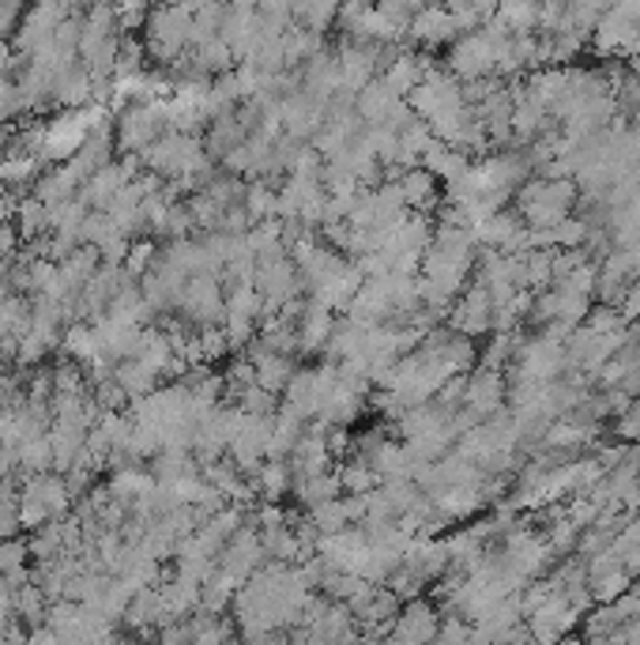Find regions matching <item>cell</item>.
<instances>
[{"mask_svg": "<svg viewBox=\"0 0 640 645\" xmlns=\"http://www.w3.org/2000/svg\"><path fill=\"white\" fill-rule=\"evenodd\" d=\"M629 340V321L622 310L614 306H591V314L572 329V336L566 340V366L585 374L588 382H596V374L603 370L614 351Z\"/></svg>", "mask_w": 640, "mask_h": 645, "instance_id": "6da1fadb", "label": "cell"}, {"mask_svg": "<svg viewBox=\"0 0 640 645\" xmlns=\"http://www.w3.org/2000/svg\"><path fill=\"white\" fill-rule=\"evenodd\" d=\"M512 208L528 231H550V226L566 223L580 208V189L572 178H528L512 196Z\"/></svg>", "mask_w": 640, "mask_h": 645, "instance_id": "7a4b0ae2", "label": "cell"}, {"mask_svg": "<svg viewBox=\"0 0 640 645\" xmlns=\"http://www.w3.org/2000/svg\"><path fill=\"white\" fill-rule=\"evenodd\" d=\"M193 46V8H155L143 23V50L162 69H174Z\"/></svg>", "mask_w": 640, "mask_h": 645, "instance_id": "3957f363", "label": "cell"}, {"mask_svg": "<svg viewBox=\"0 0 640 645\" xmlns=\"http://www.w3.org/2000/svg\"><path fill=\"white\" fill-rule=\"evenodd\" d=\"M498 38L501 31L494 27V19L475 34H460L445 53V69L456 75L460 83H479L494 80V69H498Z\"/></svg>", "mask_w": 640, "mask_h": 645, "instance_id": "277c9868", "label": "cell"}, {"mask_svg": "<svg viewBox=\"0 0 640 645\" xmlns=\"http://www.w3.org/2000/svg\"><path fill=\"white\" fill-rule=\"evenodd\" d=\"M566 344L558 340L542 336V332H520L516 340V351H512V363L505 374H516V377H528V382H558L566 374Z\"/></svg>", "mask_w": 640, "mask_h": 645, "instance_id": "5b68a950", "label": "cell"}, {"mask_svg": "<svg viewBox=\"0 0 640 645\" xmlns=\"http://www.w3.org/2000/svg\"><path fill=\"white\" fill-rule=\"evenodd\" d=\"M177 314L193 329H219L226 321V291L219 276H193L177 299Z\"/></svg>", "mask_w": 640, "mask_h": 645, "instance_id": "8992f818", "label": "cell"}, {"mask_svg": "<svg viewBox=\"0 0 640 645\" xmlns=\"http://www.w3.org/2000/svg\"><path fill=\"white\" fill-rule=\"evenodd\" d=\"M441 608L434 601H426V596H418V601H407L399 608L392 631L377 645H429L441 634Z\"/></svg>", "mask_w": 640, "mask_h": 645, "instance_id": "52a82bcc", "label": "cell"}, {"mask_svg": "<svg viewBox=\"0 0 640 645\" xmlns=\"http://www.w3.org/2000/svg\"><path fill=\"white\" fill-rule=\"evenodd\" d=\"M445 329H453L456 336H464V340H479L494 332V302L479 280L467 283L464 295L453 302V310H448V318H445Z\"/></svg>", "mask_w": 640, "mask_h": 645, "instance_id": "ba28073f", "label": "cell"}, {"mask_svg": "<svg viewBox=\"0 0 640 645\" xmlns=\"http://www.w3.org/2000/svg\"><path fill=\"white\" fill-rule=\"evenodd\" d=\"M509 404V377L505 370H490V366H475L467 374V393H464V407L479 420H494L498 412H505Z\"/></svg>", "mask_w": 640, "mask_h": 645, "instance_id": "9c48e42d", "label": "cell"}, {"mask_svg": "<svg viewBox=\"0 0 640 645\" xmlns=\"http://www.w3.org/2000/svg\"><path fill=\"white\" fill-rule=\"evenodd\" d=\"M280 121L291 140L313 144L317 132L324 129V121H328V102L313 99V94H305V91H294L280 102Z\"/></svg>", "mask_w": 640, "mask_h": 645, "instance_id": "30bf717a", "label": "cell"}, {"mask_svg": "<svg viewBox=\"0 0 640 645\" xmlns=\"http://www.w3.org/2000/svg\"><path fill=\"white\" fill-rule=\"evenodd\" d=\"M629 585H633V574L626 571V563L618 555H596L588 558V574H585V589L591 596V604H614L618 596L629 593Z\"/></svg>", "mask_w": 640, "mask_h": 645, "instance_id": "8fae6325", "label": "cell"}, {"mask_svg": "<svg viewBox=\"0 0 640 645\" xmlns=\"http://www.w3.org/2000/svg\"><path fill=\"white\" fill-rule=\"evenodd\" d=\"M140 167V159H113L110 167H102L99 174H91L88 182H83L80 189V201L91 208V212H106V208L113 204V196L125 189L132 178V170Z\"/></svg>", "mask_w": 640, "mask_h": 645, "instance_id": "7c38bea8", "label": "cell"}, {"mask_svg": "<svg viewBox=\"0 0 640 645\" xmlns=\"http://www.w3.org/2000/svg\"><path fill=\"white\" fill-rule=\"evenodd\" d=\"M336 321H339L336 310H328L324 302L305 299L302 310H298V355H305V359L324 355V347H328Z\"/></svg>", "mask_w": 640, "mask_h": 645, "instance_id": "4fadbf2b", "label": "cell"}, {"mask_svg": "<svg viewBox=\"0 0 640 645\" xmlns=\"http://www.w3.org/2000/svg\"><path fill=\"white\" fill-rule=\"evenodd\" d=\"M456 38H460V27L448 8H423L407 31V42L423 46V50H441V46H453Z\"/></svg>", "mask_w": 640, "mask_h": 645, "instance_id": "5bb4252c", "label": "cell"}, {"mask_svg": "<svg viewBox=\"0 0 640 645\" xmlns=\"http://www.w3.org/2000/svg\"><path fill=\"white\" fill-rule=\"evenodd\" d=\"M302 91L313 94L321 102H332L339 91V57L336 46H324L321 53H313L309 61L302 64Z\"/></svg>", "mask_w": 640, "mask_h": 645, "instance_id": "9a60e30c", "label": "cell"}, {"mask_svg": "<svg viewBox=\"0 0 640 645\" xmlns=\"http://www.w3.org/2000/svg\"><path fill=\"white\" fill-rule=\"evenodd\" d=\"M392 182H396L399 196H404L407 212H418V215H429V208H437V204H441V196H445L441 182H437V178L429 174V170H423V167L399 170Z\"/></svg>", "mask_w": 640, "mask_h": 645, "instance_id": "2e32d148", "label": "cell"}, {"mask_svg": "<svg viewBox=\"0 0 640 645\" xmlns=\"http://www.w3.org/2000/svg\"><path fill=\"white\" fill-rule=\"evenodd\" d=\"M245 359L253 363L256 385L267 389V393H275V396H283V393H286V385H291L294 370H298V363H294V359L275 355V351H267V347H261V344H253V347H250V355H245Z\"/></svg>", "mask_w": 640, "mask_h": 645, "instance_id": "e0dca14e", "label": "cell"}, {"mask_svg": "<svg viewBox=\"0 0 640 645\" xmlns=\"http://www.w3.org/2000/svg\"><path fill=\"white\" fill-rule=\"evenodd\" d=\"M253 498L267 502V506H280V502L294 491V476H291V464L286 461H264L261 472L250 480Z\"/></svg>", "mask_w": 640, "mask_h": 645, "instance_id": "ac0fdd59", "label": "cell"}, {"mask_svg": "<svg viewBox=\"0 0 640 645\" xmlns=\"http://www.w3.org/2000/svg\"><path fill=\"white\" fill-rule=\"evenodd\" d=\"M305 423L302 415H294L291 407L280 404L275 412V426H272V445H267V461H291V453L298 450V442L305 439Z\"/></svg>", "mask_w": 640, "mask_h": 645, "instance_id": "d6986e66", "label": "cell"}, {"mask_svg": "<svg viewBox=\"0 0 640 645\" xmlns=\"http://www.w3.org/2000/svg\"><path fill=\"white\" fill-rule=\"evenodd\" d=\"M113 382H118L121 389H125V396L132 404L143 401V396H151L162 382L159 370H151L148 363H140V359H125V363L113 366Z\"/></svg>", "mask_w": 640, "mask_h": 645, "instance_id": "ffe728a7", "label": "cell"}, {"mask_svg": "<svg viewBox=\"0 0 640 645\" xmlns=\"http://www.w3.org/2000/svg\"><path fill=\"white\" fill-rule=\"evenodd\" d=\"M125 623L132 631H151V627H166V612H162V596H159V585L155 589H140L136 596L129 601L125 608Z\"/></svg>", "mask_w": 640, "mask_h": 645, "instance_id": "44dd1931", "label": "cell"}, {"mask_svg": "<svg viewBox=\"0 0 640 645\" xmlns=\"http://www.w3.org/2000/svg\"><path fill=\"white\" fill-rule=\"evenodd\" d=\"M294 498L302 502L305 510L321 506V502H332V498H343V487H339V476L328 472V476H313V480H294Z\"/></svg>", "mask_w": 640, "mask_h": 645, "instance_id": "7402d4cb", "label": "cell"}, {"mask_svg": "<svg viewBox=\"0 0 640 645\" xmlns=\"http://www.w3.org/2000/svg\"><path fill=\"white\" fill-rule=\"evenodd\" d=\"M294 8V27L324 38L328 31H336L339 23V8L336 4H291Z\"/></svg>", "mask_w": 640, "mask_h": 645, "instance_id": "603a6c76", "label": "cell"}, {"mask_svg": "<svg viewBox=\"0 0 640 645\" xmlns=\"http://www.w3.org/2000/svg\"><path fill=\"white\" fill-rule=\"evenodd\" d=\"M339 476V487H343V495H369V491H377L380 487V480L374 476V468H369L362 457H351L343 468L336 472Z\"/></svg>", "mask_w": 640, "mask_h": 645, "instance_id": "cb8c5ba5", "label": "cell"}, {"mask_svg": "<svg viewBox=\"0 0 640 645\" xmlns=\"http://www.w3.org/2000/svg\"><path fill=\"white\" fill-rule=\"evenodd\" d=\"M305 517H309V525L317 528V536H336V533H343V528H351L347 510H343V498L321 502V506L305 510Z\"/></svg>", "mask_w": 640, "mask_h": 645, "instance_id": "d4e9b609", "label": "cell"}, {"mask_svg": "<svg viewBox=\"0 0 640 645\" xmlns=\"http://www.w3.org/2000/svg\"><path fill=\"white\" fill-rule=\"evenodd\" d=\"M610 439L618 445H637L640 450V401H633L618 420H610Z\"/></svg>", "mask_w": 640, "mask_h": 645, "instance_id": "484cf974", "label": "cell"}, {"mask_svg": "<svg viewBox=\"0 0 640 645\" xmlns=\"http://www.w3.org/2000/svg\"><path fill=\"white\" fill-rule=\"evenodd\" d=\"M16 113H23V102H19L16 80H0V125H4L8 118H16Z\"/></svg>", "mask_w": 640, "mask_h": 645, "instance_id": "4316f807", "label": "cell"}, {"mask_svg": "<svg viewBox=\"0 0 640 645\" xmlns=\"http://www.w3.org/2000/svg\"><path fill=\"white\" fill-rule=\"evenodd\" d=\"M626 314V321H640V276L633 280V288L626 291V299H622V306H618Z\"/></svg>", "mask_w": 640, "mask_h": 645, "instance_id": "83f0119b", "label": "cell"}, {"mask_svg": "<svg viewBox=\"0 0 640 645\" xmlns=\"http://www.w3.org/2000/svg\"><path fill=\"white\" fill-rule=\"evenodd\" d=\"M19 19H23V8H19V4H0V38H4L8 31H16Z\"/></svg>", "mask_w": 640, "mask_h": 645, "instance_id": "f1b7e54d", "label": "cell"}, {"mask_svg": "<svg viewBox=\"0 0 640 645\" xmlns=\"http://www.w3.org/2000/svg\"><path fill=\"white\" fill-rule=\"evenodd\" d=\"M558 645H585V638H572V634H569V638H561Z\"/></svg>", "mask_w": 640, "mask_h": 645, "instance_id": "f546056e", "label": "cell"}]
</instances>
